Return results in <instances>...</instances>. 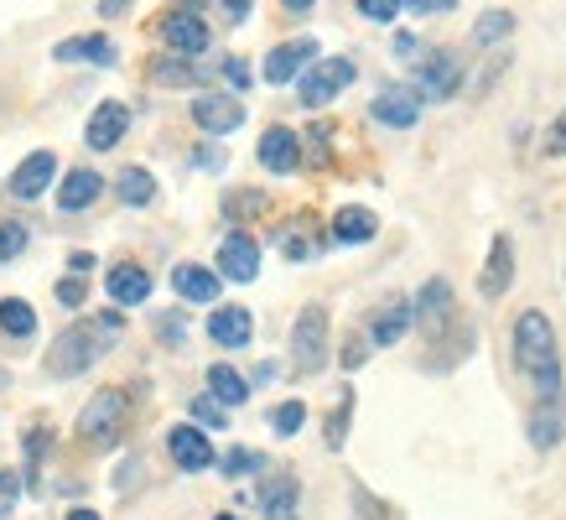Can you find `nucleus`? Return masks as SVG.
<instances>
[{
    "label": "nucleus",
    "mask_w": 566,
    "mask_h": 520,
    "mask_svg": "<svg viewBox=\"0 0 566 520\" xmlns=\"http://www.w3.org/2000/svg\"><path fill=\"white\" fill-rule=\"evenodd\" d=\"M21 250H27V229H21V225H6V229H0V260H17Z\"/></svg>",
    "instance_id": "nucleus-37"
},
{
    "label": "nucleus",
    "mask_w": 566,
    "mask_h": 520,
    "mask_svg": "<svg viewBox=\"0 0 566 520\" xmlns=\"http://www.w3.org/2000/svg\"><path fill=\"white\" fill-rule=\"evenodd\" d=\"M192 125H198L203 136H229V131L244 125V104L234 100V94H198V100H192Z\"/></svg>",
    "instance_id": "nucleus-10"
},
{
    "label": "nucleus",
    "mask_w": 566,
    "mask_h": 520,
    "mask_svg": "<svg viewBox=\"0 0 566 520\" xmlns=\"http://www.w3.org/2000/svg\"><path fill=\"white\" fill-rule=\"evenodd\" d=\"M125 427H130V396H125L120 385H104V391H94L88 396V406L78 412V443L84 448H115L125 437Z\"/></svg>",
    "instance_id": "nucleus-3"
},
{
    "label": "nucleus",
    "mask_w": 566,
    "mask_h": 520,
    "mask_svg": "<svg viewBox=\"0 0 566 520\" xmlns=\"http://www.w3.org/2000/svg\"><path fill=\"white\" fill-rule=\"evenodd\" d=\"M510 287H515V240H510V235H494V245H489V260H483L479 292L494 302V297H504Z\"/></svg>",
    "instance_id": "nucleus-18"
},
{
    "label": "nucleus",
    "mask_w": 566,
    "mask_h": 520,
    "mask_svg": "<svg viewBox=\"0 0 566 520\" xmlns=\"http://www.w3.org/2000/svg\"><path fill=\"white\" fill-rule=\"evenodd\" d=\"M546 156H566V115L546 131Z\"/></svg>",
    "instance_id": "nucleus-43"
},
{
    "label": "nucleus",
    "mask_w": 566,
    "mask_h": 520,
    "mask_svg": "<svg viewBox=\"0 0 566 520\" xmlns=\"http://www.w3.org/2000/svg\"><path fill=\"white\" fill-rule=\"evenodd\" d=\"M115 193H120V204H130V208H146L156 198V177L146 173V167H125L120 173V183H115Z\"/></svg>",
    "instance_id": "nucleus-29"
},
{
    "label": "nucleus",
    "mask_w": 566,
    "mask_h": 520,
    "mask_svg": "<svg viewBox=\"0 0 566 520\" xmlns=\"http://www.w3.org/2000/svg\"><path fill=\"white\" fill-rule=\"evenodd\" d=\"M281 6H286L292 17H307V11H312V6H317V0H281Z\"/></svg>",
    "instance_id": "nucleus-52"
},
{
    "label": "nucleus",
    "mask_w": 566,
    "mask_h": 520,
    "mask_svg": "<svg viewBox=\"0 0 566 520\" xmlns=\"http://www.w3.org/2000/svg\"><path fill=\"white\" fill-rule=\"evenodd\" d=\"M369 115H375L379 125H390V131H411V125L421 121V94H416V89H400V84H385L375 94V104H369Z\"/></svg>",
    "instance_id": "nucleus-11"
},
{
    "label": "nucleus",
    "mask_w": 566,
    "mask_h": 520,
    "mask_svg": "<svg viewBox=\"0 0 566 520\" xmlns=\"http://www.w3.org/2000/svg\"><path fill=\"white\" fill-rule=\"evenodd\" d=\"M69 520H104L99 510H88V505H78V510H69Z\"/></svg>",
    "instance_id": "nucleus-53"
},
{
    "label": "nucleus",
    "mask_w": 566,
    "mask_h": 520,
    "mask_svg": "<svg viewBox=\"0 0 566 520\" xmlns=\"http://www.w3.org/2000/svg\"><path fill=\"white\" fill-rule=\"evenodd\" d=\"M354 79H359L354 58H317V63H312V69L296 79V100L307 104V110H323V104L338 100V94H344Z\"/></svg>",
    "instance_id": "nucleus-4"
},
{
    "label": "nucleus",
    "mask_w": 566,
    "mask_h": 520,
    "mask_svg": "<svg viewBox=\"0 0 566 520\" xmlns=\"http://www.w3.org/2000/svg\"><path fill=\"white\" fill-rule=\"evenodd\" d=\"M515 370L535 385V396H562V349L541 308H525L515 318Z\"/></svg>",
    "instance_id": "nucleus-2"
},
{
    "label": "nucleus",
    "mask_w": 566,
    "mask_h": 520,
    "mask_svg": "<svg viewBox=\"0 0 566 520\" xmlns=\"http://www.w3.org/2000/svg\"><path fill=\"white\" fill-rule=\"evenodd\" d=\"M48 183H57V156L52 152H32L17 162V173L6 177V193L11 198H21V204H32V198H42L48 193Z\"/></svg>",
    "instance_id": "nucleus-8"
},
{
    "label": "nucleus",
    "mask_w": 566,
    "mask_h": 520,
    "mask_svg": "<svg viewBox=\"0 0 566 520\" xmlns=\"http://www.w3.org/2000/svg\"><path fill=\"white\" fill-rule=\"evenodd\" d=\"M0 329L11 333V339H32L36 333V312L21 302V297H6L0 302Z\"/></svg>",
    "instance_id": "nucleus-30"
},
{
    "label": "nucleus",
    "mask_w": 566,
    "mask_h": 520,
    "mask_svg": "<svg viewBox=\"0 0 566 520\" xmlns=\"http://www.w3.org/2000/svg\"><path fill=\"white\" fill-rule=\"evenodd\" d=\"M6 385H11V370H6V364H0V391H6Z\"/></svg>",
    "instance_id": "nucleus-54"
},
{
    "label": "nucleus",
    "mask_w": 566,
    "mask_h": 520,
    "mask_svg": "<svg viewBox=\"0 0 566 520\" xmlns=\"http://www.w3.org/2000/svg\"><path fill=\"white\" fill-rule=\"evenodd\" d=\"M156 333H161V344H167V349H182V339H188V323H182V318H172V312H167V318L156 323Z\"/></svg>",
    "instance_id": "nucleus-38"
},
{
    "label": "nucleus",
    "mask_w": 566,
    "mask_h": 520,
    "mask_svg": "<svg viewBox=\"0 0 566 520\" xmlns=\"http://www.w3.org/2000/svg\"><path fill=\"white\" fill-rule=\"evenodd\" d=\"M395 52H400V58H416V37L400 32V37H395Z\"/></svg>",
    "instance_id": "nucleus-51"
},
{
    "label": "nucleus",
    "mask_w": 566,
    "mask_h": 520,
    "mask_svg": "<svg viewBox=\"0 0 566 520\" xmlns=\"http://www.w3.org/2000/svg\"><path fill=\"white\" fill-rule=\"evenodd\" d=\"M364 360H369V339H348V349H344V364H348V370H359Z\"/></svg>",
    "instance_id": "nucleus-45"
},
{
    "label": "nucleus",
    "mask_w": 566,
    "mask_h": 520,
    "mask_svg": "<svg viewBox=\"0 0 566 520\" xmlns=\"http://www.w3.org/2000/svg\"><path fill=\"white\" fill-rule=\"evenodd\" d=\"M292 364L296 375H317L327 364V308H302L292 323Z\"/></svg>",
    "instance_id": "nucleus-5"
},
{
    "label": "nucleus",
    "mask_w": 566,
    "mask_h": 520,
    "mask_svg": "<svg viewBox=\"0 0 566 520\" xmlns=\"http://www.w3.org/2000/svg\"><path fill=\"white\" fill-rule=\"evenodd\" d=\"M167 453H172V464L182 468V474H203V468H213V443H208V433L203 427H192V422H182V427L167 433Z\"/></svg>",
    "instance_id": "nucleus-14"
},
{
    "label": "nucleus",
    "mask_w": 566,
    "mask_h": 520,
    "mask_svg": "<svg viewBox=\"0 0 566 520\" xmlns=\"http://www.w3.org/2000/svg\"><path fill=\"white\" fill-rule=\"evenodd\" d=\"M458 89H463V58H458V52L437 48L431 58L416 63V94H421V100H452Z\"/></svg>",
    "instance_id": "nucleus-7"
},
{
    "label": "nucleus",
    "mask_w": 566,
    "mask_h": 520,
    "mask_svg": "<svg viewBox=\"0 0 566 520\" xmlns=\"http://www.w3.org/2000/svg\"><path fill=\"white\" fill-rule=\"evenodd\" d=\"M406 11H416V17H442V11H452V0H400Z\"/></svg>",
    "instance_id": "nucleus-42"
},
{
    "label": "nucleus",
    "mask_w": 566,
    "mask_h": 520,
    "mask_svg": "<svg viewBox=\"0 0 566 520\" xmlns=\"http://www.w3.org/2000/svg\"><path fill=\"white\" fill-rule=\"evenodd\" d=\"M250 214H265V193L240 188V193L223 198V219H250Z\"/></svg>",
    "instance_id": "nucleus-32"
},
{
    "label": "nucleus",
    "mask_w": 566,
    "mask_h": 520,
    "mask_svg": "<svg viewBox=\"0 0 566 520\" xmlns=\"http://www.w3.org/2000/svg\"><path fill=\"white\" fill-rule=\"evenodd\" d=\"M223 11H229V21L240 27V21H250V0H219Z\"/></svg>",
    "instance_id": "nucleus-48"
},
{
    "label": "nucleus",
    "mask_w": 566,
    "mask_h": 520,
    "mask_svg": "<svg viewBox=\"0 0 566 520\" xmlns=\"http://www.w3.org/2000/svg\"><path fill=\"white\" fill-rule=\"evenodd\" d=\"M69 271H73V277H84V271H94V256H88V250H73V256H69Z\"/></svg>",
    "instance_id": "nucleus-49"
},
{
    "label": "nucleus",
    "mask_w": 566,
    "mask_h": 520,
    "mask_svg": "<svg viewBox=\"0 0 566 520\" xmlns=\"http://www.w3.org/2000/svg\"><path fill=\"white\" fill-rule=\"evenodd\" d=\"M136 0H99V17H125Z\"/></svg>",
    "instance_id": "nucleus-50"
},
{
    "label": "nucleus",
    "mask_w": 566,
    "mask_h": 520,
    "mask_svg": "<svg viewBox=\"0 0 566 520\" xmlns=\"http://www.w3.org/2000/svg\"><path fill=\"white\" fill-rule=\"evenodd\" d=\"M510 32H515V17H510V11H483V17L473 21V48H494V42H504Z\"/></svg>",
    "instance_id": "nucleus-31"
},
{
    "label": "nucleus",
    "mask_w": 566,
    "mask_h": 520,
    "mask_svg": "<svg viewBox=\"0 0 566 520\" xmlns=\"http://www.w3.org/2000/svg\"><path fill=\"white\" fill-rule=\"evenodd\" d=\"M525 437H531V448L535 453H551L556 443L566 437V406H562V396H535V406H531V416H525Z\"/></svg>",
    "instance_id": "nucleus-12"
},
{
    "label": "nucleus",
    "mask_w": 566,
    "mask_h": 520,
    "mask_svg": "<svg viewBox=\"0 0 566 520\" xmlns=\"http://www.w3.org/2000/svg\"><path fill=\"white\" fill-rule=\"evenodd\" d=\"M208 339L223 344V349H244L250 339H255V318H250V308H240V302L213 308V318H208Z\"/></svg>",
    "instance_id": "nucleus-21"
},
{
    "label": "nucleus",
    "mask_w": 566,
    "mask_h": 520,
    "mask_svg": "<svg viewBox=\"0 0 566 520\" xmlns=\"http://www.w3.org/2000/svg\"><path fill=\"white\" fill-rule=\"evenodd\" d=\"M84 297H88V287L78 277H63V281H57V302H63V308H84Z\"/></svg>",
    "instance_id": "nucleus-40"
},
{
    "label": "nucleus",
    "mask_w": 566,
    "mask_h": 520,
    "mask_svg": "<svg viewBox=\"0 0 566 520\" xmlns=\"http://www.w3.org/2000/svg\"><path fill=\"white\" fill-rule=\"evenodd\" d=\"M296 510H302V485H296V474H265V479H260V516L296 520Z\"/></svg>",
    "instance_id": "nucleus-17"
},
{
    "label": "nucleus",
    "mask_w": 566,
    "mask_h": 520,
    "mask_svg": "<svg viewBox=\"0 0 566 520\" xmlns=\"http://www.w3.org/2000/svg\"><path fill=\"white\" fill-rule=\"evenodd\" d=\"M208 396L223 401V406H244L250 401V381H244L240 370H229V364H213L208 370Z\"/></svg>",
    "instance_id": "nucleus-27"
},
{
    "label": "nucleus",
    "mask_w": 566,
    "mask_h": 520,
    "mask_svg": "<svg viewBox=\"0 0 566 520\" xmlns=\"http://www.w3.org/2000/svg\"><path fill=\"white\" fill-rule=\"evenodd\" d=\"M281 250H286L292 260H312V256H317V240H312V235H286V240H281Z\"/></svg>",
    "instance_id": "nucleus-41"
},
{
    "label": "nucleus",
    "mask_w": 566,
    "mask_h": 520,
    "mask_svg": "<svg viewBox=\"0 0 566 520\" xmlns=\"http://www.w3.org/2000/svg\"><path fill=\"white\" fill-rule=\"evenodd\" d=\"M99 193H104V177L94 173V167H73V173L57 177V208H69V214L88 208Z\"/></svg>",
    "instance_id": "nucleus-23"
},
{
    "label": "nucleus",
    "mask_w": 566,
    "mask_h": 520,
    "mask_svg": "<svg viewBox=\"0 0 566 520\" xmlns=\"http://www.w3.org/2000/svg\"><path fill=\"white\" fill-rule=\"evenodd\" d=\"M219 277L223 281H255L260 277V245H255V235H244V229L223 235V245H219Z\"/></svg>",
    "instance_id": "nucleus-13"
},
{
    "label": "nucleus",
    "mask_w": 566,
    "mask_h": 520,
    "mask_svg": "<svg viewBox=\"0 0 566 520\" xmlns=\"http://www.w3.org/2000/svg\"><path fill=\"white\" fill-rule=\"evenodd\" d=\"M57 63H94V69H115V42L104 32H84V37H69L52 48Z\"/></svg>",
    "instance_id": "nucleus-22"
},
{
    "label": "nucleus",
    "mask_w": 566,
    "mask_h": 520,
    "mask_svg": "<svg viewBox=\"0 0 566 520\" xmlns=\"http://www.w3.org/2000/svg\"><path fill=\"white\" fill-rule=\"evenodd\" d=\"M327 136H333L327 125H312V131H307V141H312V162H327Z\"/></svg>",
    "instance_id": "nucleus-44"
},
{
    "label": "nucleus",
    "mask_w": 566,
    "mask_h": 520,
    "mask_svg": "<svg viewBox=\"0 0 566 520\" xmlns=\"http://www.w3.org/2000/svg\"><path fill=\"white\" fill-rule=\"evenodd\" d=\"M375 235H379V219L369 214V208L348 204V208H338V214H333V240H338V245H369Z\"/></svg>",
    "instance_id": "nucleus-25"
},
{
    "label": "nucleus",
    "mask_w": 566,
    "mask_h": 520,
    "mask_svg": "<svg viewBox=\"0 0 566 520\" xmlns=\"http://www.w3.org/2000/svg\"><path fill=\"white\" fill-rule=\"evenodd\" d=\"M161 37H167V52H182V58H203L208 52V21L198 11H172Z\"/></svg>",
    "instance_id": "nucleus-20"
},
{
    "label": "nucleus",
    "mask_w": 566,
    "mask_h": 520,
    "mask_svg": "<svg viewBox=\"0 0 566 520\" xmlns=\"http://www.w3.org/2000/svg\"><path fill=\"white\" fill-rule=\"evenodd\" d=\"M348 416H354V391H344V401L333 406V416H327V448L338 453L348 443Z\"/></svg>",
    "instance_id": "nucleus-34"
},
{
    "label": "nucleus",
    "mask_w": 566,
    "mask_h": 520,
    "mask_svg": "<svg viewBox=\"0 0 566 520\" xmlns=\"http://www.w3.org/2000/svg\"><path fill=\"white\" fill-rule=\"evenodd\" d=\"M359 11L369 21H395L400 11H406V6H400V0H359Z\"/></svg>",
    "instance_id": "nucleus-39"
},
{
    "label": "nucleus",
    "mask_w": 566,
    "mask_h": 520,
    "mask_svg": "<svg viewBox=\"0 0 566 520\" xmlns=\"http://www.w3.org/2000/svg\"><path fill=\"white\" fill-rule=\"evenodd\" d=\"M219 520H234V516H219Z\"/></svg>",
    "instance_id": "nucleus-55"
},
{
    "label": "nucleus",
    "mask_w": 566,
    "mask_h": 520,
    "mask_svg": "<svg viewBox=\"0 0 566 520\" xmlns=\"http://www.w3.org/2000/svg\"><path fill=\"white\" fill-rule=\"evenodd\" d=\"M302 422H307V406H302V401H281V406L271 412L275 437H296L302 433Z\"/></svg>",
    "instance_id": "nucleus-33"
},
{
    "label": "nucleus",
    "mask_w": 566,
    "mask_h": 520,
    "mask_svg": "<svg viewBox=\"0 0 566 520\" xmlns=\"http://www.w3.org/2000/svg\"><path fill=\"white\" fill-rule=\"evenodd\" d=\"M125 131H130V110H125L120 100H104V104H94V115H88L84 141L94 152H115Z\"/></svg>",
    "instance_id": "nucleus-15"
},
{
    "label": "nucleus",
    "mask_w": 566,
    "mask_h": 520,
    "mask_svg": "<svg viewBox=\"0 0 566 520\" xmlns=\"http://www.w3.org/2000/svg\"><path fill=\"white\" fill-rule=\"evenodd\" d=\"M229 406H223V401H213V396H198L192 401V416H198V422H203V427H229Z\"/></svg>",
    "instance_id": "nucleus-36"
},
{
    "label": "nucleus",
    "mask_w": 566,
    "mask_h": 520,
    "mask_svg": "<svg viewBox=\"0 0 566 520\" xmlns=\"http://www.w3.org/2000/svg\"><path fill=\"white\" fill-rule=\"evenodd\" d=\"M260 167L265 173H296L302 167V136H296L292 125H271L265 136H260Z\"/></svg>",
    "instance_id": "nucleus-16"
},
{
    "label": "nucleus",
    "mask_w": 566,
    "mask_h": 520,
    "mask_svg": "<svg viewBox=\"0 0 566 520\" xmlns=\"http://www.w3.org/2000/svg\"><path fill=\"white\" fill-rule=\"evenodd\" d=\"M255 468H265V458H260L255 448H229L223 453V474H229V479H244V474H255Z\"/></svg>",
    "instance_id": "nucleus-35"
},
{
    "label": "nucleus",
    "mask_w": 566,
    "mask_h": 520,
    "mask_svg": "<svg viewBox=\"0 0 566 520\" xmlns=\"http://www.w3.org/2000/svg\"><path fill=\"white\" fill-rule=\"evenodd\" d=\"M172 287H177V297H182V302H219L223 277H219V271H203V266H177Z\"/></svg>",
    "instance_id": "nucleus-26"
},
{
    "label": "nucleus",
    "mask_w": 566,
    "mask_h": 520,
    "mask_svg": "<svg viewBox=\"0 0 566 520\" xmlns=\"http://www.w3.org/2000/svg\"><path fill=\"white\" fill-rule=\"evenodd\" d=\"M416 323L427 333L431 344H442L458 333V302H452V287L442 277H431L421 292H416Z\"/></svg>",
    "instance_id": "nucleus-6"
},
{
    "label": "nucleus",
    "mask_w": 566,
    "mask_h": 520,
    "mask_svg": "<svg viewBox=\"0 0 566 520\" xmlns=\"http://www.w3.org/2000/svg\"><path fill=\"white\" fill-rule=\"evenodd\" d=\"M198 58H182V52H161L151 63V79L156 84H203V73L192 69Z\"/></svg>",
    "instance_id": "nucleus-28"
},
{
    "label": "nucleus",
    "mask_w": 566,
    "mask_h": 520,
    "mask_svg": "<svg viewBox=\"0 0 566 520\" xmlns=\"http://www.w3.org/2000/svg\"><path fill=\"white\" fill-rule=\"evenodd\" d=\"M411 323H416V302H406V297H390V302H385V308L369 318V344H379V349L400 344V339L411 333Z\"/></svg>",
    "instance_id": "nucleus-19"
},
{
    "label": "nucleus",
    "mask_w": 566,
    "mask_h": 520,
    "mask_svg": "<svg viewBox=\"0 0 566 520\" xmlns=\"http://www.w3.org/2000/svg\"><path fill=\"white\" fill-rule=\"evenodd\" d=\"M317 63V42L312 37H296V42H281V48L265 52V84H292Z\"/></svg>",
    "instance_id": "nucleus-9"
},
{
    "label": "nucleus",
    "mask_w": 566,
    "mask_h": 520,
    "mask_svg": "<svg viewBox=\"0 0 566 520\" xmlns=\"http://www.w3.org/2000/svg\"><path fill=\"white\" fill-rule=\"evenodd\" d=\"M223 73H229V84H234V89H244V84H250V69H244L240 58H229V63H223Z\"/></svg>",
    "instance_id": "nucleus-47"
},
{
    "label": "nucleus",
    "mask_w": 566,
    "mask_h": 520,
    "mask_svg": "<svg viewBox=\"0 0 566 520\" xmlns=\"http://www.w3.org/2000/svg\"><path fill=\"white\" fill-rule=\"evenodd\" d=\"M104 287H109V302L136 308V302L151 297V271H146V266H115V271L104 277Z\"/></svg>",
    "instance_id": "nucleus-24"
},
{
    "label": "nucleus",
    "mask_w": 566,
    "mask_h": 520,
    "mask_svg": "<svg viewBox=\"0 0 566 520\" xmlns=\"http://www.w3.org/2000/svg\"><path fill=\"white\" fill-rule=\"evenodd\" d=\"M17 495H21V479L11 474V468H6V474H0V505H11Z\"/></svg>",
    "instance_id": "nucleus-46"
},
{
    "label": "nucleus",
    "mask_w": 566,
    "mask_h": 520,
    "mask_svg": "<svg viewBox=\"0 0 566 520\" xmlns=\"http://www.w3.org/2000/svg\"><path fill=\"white\" fill-rule=\"evenodd\" d=\"M120 333H125V323L115 318V312H94V318H84V323H73V329H63L57 339H52L42 370H48L52 381L88 375V370H94L109 349L120 344Z\"/></svg>",
    "instance_id": "nucleus-1"
}]
</instances>
